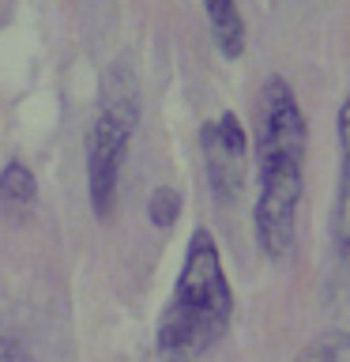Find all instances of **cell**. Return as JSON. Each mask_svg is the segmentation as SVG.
I'll return each instance as SVG.
<instances>
[{
    "mask_svg": "<svg viewBox=\"0 0 350 362\" xmlns=\"http://www.w3.org/2000/svg\"><path fill=\"white\" fill-rule=\"evenodd\" d=\"M260 197H256V245L271 260H286L298 234V208L305 192V151L309 129L298 95L286 79L271 76L260 90Z\"/></svg>",
    "mask_w": 350,
    "mask_h": 362,
    "instance_id": "6da1fadb",
    "label": "cell"
},
{
    "mask_svg": "<svg viewBox=\"0 0 350 362\" xmlns=\"http://www.w3.org/2000/svg\"><path fill=\"white\" fill-rule=\"evenodd\" d=\"M234 321V291L211 230H192L177 287L158 317L155 347L166 362H192L219 344Z\"/></svg>",
    "mask_w": 350,
    "mask_h": 362,
    "instance_id": "7a4b0ae2",
    "label": "cell"
},
{
    "mask_svg": "<svg viewBox=\"0 0 350 362\" xmlns=\"http://www.w3.org/2000/svg\"><path fill=\"white\" fill-rule=\"evenodd\" d=\"M135 124H140V83H135L132 68L117 64L106 76L102 110L90 124V140H87V189L98 219H109L113 208H117V181Z\"/></svg>",
    "mask_w": 350,
    "mask_h": 362,
    "instance_id": "3957f363",
    "label": "cell"
},
{
    "mask_svg": "<svg viewBox=\"0 0 350 362\" xmlns=\"http://www.w3.org/2000/svg\"><path fill=\"white\" fill-rule=\"evenodd\" d=\"M200 147H203L211 197L219 204H234L245 189V170H248V140L241 121L234 113H219L215 121L203 124Z\"/></svg>",
    "mask_w": 350,
    "mask_h": 362,
    "instance_id": "277c9868",
    "label": "cell"
},
{
    "mask_svg": "<svg viewBox=\"0 0 350 362\" xmlns=\"http://www.w3.org/2000/svg\"><path fill=\"white\" fill-rule=\"evenodd\" d=\"M203 8H207L219 53L226 61H237V57L245 53V19H241V11H237V0H203Z\"/></svg>",
    "mask_w": 350,
    "mask_h": 362,
    "instance_id": "5b68a950",
    "label": "cell"
},
{
    "mask_svg": "<svg viewBox=\"0 0 350 362\" xmlns=\"http://www.w3.org/2000/svg\"><path fill=\"white\" fill-rule=\"evenodd\" d=\"M38 200V181H34L30 166L11 158V163L0 170V204L4 211H27Z\"/></svg>",
    "mask_w": 350,
    "mask_h": 362,
    "instance_id": "8992f818",
    "label": "cell"
},
{
    "mask_svg": "<svg viewBox=\"0 0 350 362\" xmlns=\"http://www.w3.org/2000/svg\"><path fill=\"white\" fill-rule=\"evenodd\" d=\"M298 362H350V339L346 332H324L309 339V344L301 347Z\"/></svg>",
    "mask_w": 350,
    "mask_h": 362,
    "instance_id": "52a82bcc",
    "label": "cell"
},
{
    "mask_svg": "<svg viewBox=\"0 0 350 362\" xmlns=\"http://www.w3.org/2000/svg\"><path fill=\"white\" fill-rule=\"evenodd\" d=\"M147 215H151L155 226H174L177 215H181V192L169 189V185L155 189L151 192V204H147Z\"/></svg>",
    "mask_w": 350,
    "mask_h": 362,
    "instance_id": "ba28073f",
    "label": "cell"
},
{
    "mask_svg": "<svg viewBox=\"0 0 350 362\" xmlns=\"http://www.w3.org/2000/svg\"><path fill=\"white\" fill-rule=\"evenodd\" d=\"M0 362H30V355L16 336H0Z\"/></svg>",
    "mask_w": 350,
    "mask_h": 362,
    "instance_id": "9c48e42d",
    "label": "cell"
}]
</instances>
